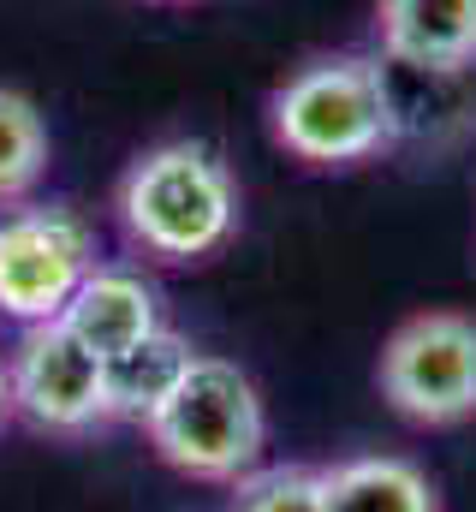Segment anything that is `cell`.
<instances>
[{"label": "cell", "mask_w": 476, "mask_h": 512, "mask_svg": "<svg viewBox=\"0 0 476 512\" xmlns=\"http://www.w3.org/2000/svg\"><path fill=\"white\" fill-rule=\"evenodd\" d=\"M114 209L125 239L155 262H203L238 233L233 173L197 137L143 149L119 179Z\"/></svg>", "instance_id": "cell-1"}, {"label": "cell", "mask_w": 476, "mask_h": 512, "mask_svg": "<svg viewBox=\"0 0 476 512\" xmlns=\"http://www.w3.org/2000/svg\"><path fill=\"white\" fill-rule=\"evenodd\" d=\"M268 126H274V143L304 167L375 161L381 149L399 143L393 78L369 54H322L274 90Z\"/></svg>", "instance_id": "cell-2"}, {"label": "cell", "mask_w": 476, "mask_h": 512, "mask_svg": "<svg viewBox=\"0 0 476 512\" xmlns=\"http://www.w3.org/2000/svg\"><path fill=\"white\" fill-rule=\"evenodd\" d=\"M143 429H149V447L197 483L250 477L268 447V411L256 382L233 358H209V352L191 358V370L149 411Z\"/></svg>", "instance_id": "cell-3"}, {"label": "cell", "mask_w": 476, "mask_h": 512, "mask_svg": "<svg viewBox=\"0 0 476 512\" xmlns=\"http://www.w3.org/2000/svg\"><path fill=\"white\" fill-rule=\"evenodd\" d=\"M96 262H102L96 227L72 203L30 197L0 209V322L12 328L60 322Z\"/></svg>", "instance_id": "cell-4"}, {"label": "cell", "mask_w": 476, "mask_h": 512, "mask_svg": "<svg viewBox=\"0 0 476 512\" xmlns=\"http://www.w3.org/2000/svg\"><path fill=\"white\" fill-rule=\"evenodd\" d=\"M381 393L423 429L476 417V322L459 310L411 316L381 352Z\"/></svg>", "instance_id": "cell-5"}, {"label": "cell", "mask_w": 476, "mask_h": 512, "mask_svg": "<svg viewBox=\"0 0 476 512\" xmlns=\"http://www.w3.org/2000/svg\"><path fill=\"white\" fill-rule=\"evenodd\" d=\"M6 393H12V411L48 435H90V429L114 423L108 364L66 322L18 328V340L6 352Z\"/></svg>", "instance_id": "cell-6"}, {"label": "cell", "mask_w": 476, "mask_h": 512, "mask_svg": "<svg viewBox=\"0 0 476 512\" xmlns=\"http://www.w3.org/2000/svg\"><path fill=\"white\" fill-rule=\"evenodd\" d=\"M375 42L387 66L459 78L476 66V0H375Z\"/></svg>", "instance_id": "cell-7"}, {"label": "cell", "mask_w": 476, "mask_h": 512, "mask_svg": "<svg viewBox=\"0 0 476 512\" xmlns=\"http://www.w3.org/2000/svg\"><path fill=\"white\" fill-rule=\"evenodd\" d=\"M60 322L108 364L125 346L149 340L167 316H161V292H155V280L143 268H131V262H96L84 274V286L72 292V304H66Z\"/></svg>", "instance_id": "cell-8"}, {"label": "cell", "mask_w": 476, "mask_h": 512, "mask_svg": "<svg viewBox=\"0 0 476 512\" xmlns=\"http://www.w3.org/2000/svg\"><path fill=\"white\" fill-rule=\"evenodd\" d=\"M328 512H441L435 483L399 453H363L322 471Z\"/></svg>", "instance_id": "cell-9"}, {"label": "cell", "mask_w": 476, "mask_h": 512, "mask_svg": "<svg viewBox=\"0 0 476 512\" xmlns=\"http://www.w3.org/2000/svg\"><path fill=\"white\" fill-rule=\"evenodd\" d=\"M191 340L179 334V328H155L149 340H137V346H125L119 358H108V405H114V417L125 423H149V411L179 387V376L191 370Z\"/></svg>", "instance_id": "cell-10"}, {"label": "cell", "mask_w": 476, "mask_h": 512, "mask_svg": "<svg viewBox=\"0 0 476 512\" xmlns=\"http://www.w3.org/2000/svg\"><path fill=\"white\" fill-rule=\"evenodd\" d=\"M48 173V126L30 96L0 90V209L30 203Z\"/></svg>", "instance_id": "cell-11"}, {"label": "cell", "mask_w": 476, "mask_h": 512, "mask_svg": "<svg viewBox=\"0 0 476 512\" xmlns=\"http://www.w3.org/2000/svg\"><path fill=\"white\" fill-rule=\"evenodd\" d=\"M233 512H328V483L316 465H256L233 483Z\"/></svg>", "instance_id": "cell-12"}, {"label": "cell", "mask_w": 476, "mask_h": 512, "mask_svg": "<svg viewBox=\"0 0 476 512\" xmlns=\"http://www.w3.org/2000/svg\"><path fill=\"white\" fill-rule=\"evenodd\" d=\"M12 417V393H6V358H0V423Z\"/></svg>", "instance_id": "cell-13"}]
</instances>
